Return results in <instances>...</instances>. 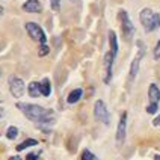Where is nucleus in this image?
Instances as JSON below:
<instances>
[{
  "mask_svg": "<svg viewBox=\"0 0 160 160\" xmlns=\"http://www.w3.org/2000/svg\"><path fill=\"white\" fill-rule=\"evenodd\" d=\"M17 109L23 112V115L27 119L38 122V124H53L54 113L50 109H44L38 104H30V103H17Z\"/></svg>",
  "mask_w": 160,
  "mask_h": 160,
  "instance_id": "1",
  "label": "nucleus"
},
{
  "mask_svg": "<svg viewBox=\"0 0 160 160\" xmlns=\"http://www.w3.org/2000/svg\"><path fill=\"white\" fill-rule=\"evenodd\" d=\"M139 20L147 32H154L157 27H160V14L152 12V9L150 8H145L141 11Z\"/></svg>",
  "mask_w": 160,
  "mask_h": 160,
  "instance_id": "2",
  "label": "nucleus"
},
{
  "mask_svg": "<svg viewBox=\"0 0 160 160\" xmlns=\"http://www.w3.org/2000/svg\"><path fill=\"white\" fill-rule=\"evenodd\" d=\"M26 30L33 41L39 42V44H45L47 42V36H45L44 30H42V27L39 26V24L29 21V23H26Z\"/></svg>",
  "mask_w": 160,
  "mask_h": 160,
  "instance_id": "3",
  "label": "nucleus"
},
{
  "mask_svg": "<svg viewBox=\"0 0 160 160\" xmlns=\"http://www.w3.org/2000/svg\"><path fill=\"white\" fill-rule=\"evenodd\" d=\"M119 20H121V27H122V36L127 41L132 39L134 35V26L128 17V14L125 11H119Z\"/></svg>",
  "mask_w": 160,
  "mask_h": 160,
  "instance_id": "4",
  "label": "nucleus"
},
{
  "mask_svg": "<svg viewBox=\"0 0 160 160\" xmlns=\"http://www.w3.org/2000/svg\"><path fill=\"white\" fill-rule=\"evenodd\" d=\"M94 116H95L97 121H100V122H103L106 125H109V122H110V115L107 112V107L103 100H97L95 101V104H94Z\"/></svg>",
  "mask_w": 160,
  "mask_h": 160,
  "instance_id": "5",
  "label": "nucleus"
},
{
  "mask_svg": "<svg viewBox=\"0 0 160 160\" xmlns=\"http://www.w3.org/2000/svg\"><path fill=\"white\" fill-rule=\"evenodd\" d=\"M9 91L12 94L14 98H21L26 92V86H24V82L23 79H20L17 76H12L9 79Z\"/></svg>",
  "mask_w": 160,
  "mask_h": 160,
  "instance_id": "6",
  "label": "nucleus"
},
{
  "mask_svg": "<svg viewBox=\"0 0 160 160\" xmlns=\"http://www.w3.org/2000/svg\"><path fill=\"white\" fill-rule=\"evenodd\" d=\"M125 130H127V112H124L121 115L119 122H118V128H116V142H118V145H121V143L124 142Z\"/></svg>",
  "mask_w": 160,
  "mask_h": 160,
  "instance_id": "7",
  "label": "nucleus"
},
{
  "mask_svg": "<svg viewBox=\"0 0 160 160\" xmlns=\"http://www.w3.org/2000/svg\"><path fill=\"white\" fill-rule=\"evenodd\" d=\"M139 47H141V50H139V53L136 54V58H134L133 62H132V67H130V80H133L138 76L139 65H141V61H142V58H143V48H142V42L141 41H139Z\"/></svg>",
  "mask_w": 160,
  "mask_h": 160,
  "instance_id": "8",
  "label": "nucleus"
},
{
  "mask_svg": "<svg viewBox=\"0 0 160 160\" xmlns=\"http://www.w3.org/2000/svg\"><path fill=\"white\" fill-rule=\"evenodd\" d=\"M113 59H115V56L110 53H106L104 56V68H106V76H104V82L106 83H110V80H112V67H113Z\"/></svg>",
  "mask_w": 160,
  "mask_h": 160,
  "instance_id": "9",
  "label": "nucleus"
},
{
  "mask_svg": "<svg viewBox=\"0 0 160 160\" xmlns=\"http://www.w3.org/2000/svg\"><path fill=\"white\" fill-rule=\"evenodd\" d=\"M23 11L26 12H32V14H38L42 11V6L39 3V0H27L23 3Z\"/></svg>",
  "mask_w": 160,
  "mask_h": 160,
  "instance_id": "10",
  "label": "nucleus"
},
{
  "mask_svg": "<svg viewBox=\"0 0 160 160\" xmlns=\"http://www.w3.org/2000/svg\"><path fill=\"white\" fill-rule=\"evenodd\" d=\"M148 98L151 103H159L160 100V89L156 83H151L150 88H148Z\"/></svg>",
  "mask_w": 160,
  "mask_h": 160,
  "instance_id": "11",
  "label": "nucleus"
},
{
  "mask_svg": "<svg viewBox=\"0 0 160 160\" xmlns=\"http://www.w3.org/2000/svg\"><path fill=\"white\" fill-rule=\"evenodd\" d=\"M83 95V89L82 88H76L72 89L71 92L68 94V97H67V101H68V104H76L77 101H79L80 98Z\"/></svg>",
  "mask_w": 160,
  "mask_h": 160,
  "instance_id": "12",
  "label": "nucleus"
},
{
  "mask_svg": "<svg viewBox=\"0 0 160 160\" xmlns=\"http://www.w3.org/2000/svg\"><path fill=\"white\" fill-rule=\"evenodd\" d=\"M27 92H29V95L32 98L39 97V95H41V83H38V82H30L29 86H27Z\"/></svg>",
  "mask_w": 160,
  "mask_h": 160,
  "instance_id": "13",
  "label": "nucleus"
},
{
  "mask_svg": "<svg viewBox=\"0 0 160 160\" xmlns=\"http://www.w3.org/2000/svg\"><path fill=\"white\" fill-rule=\"evenodd\" d=\"M109 45H110V53L116 56L118 54V39H116V33L113 30L109 32Z\"/></svg>",
  "mask_w": 160,
  "mask_h": 160,
  "instance_id": "14",
  "label": "nucleus"
},
{
  "mask_svg": "<svg viewBox=\"0 0 160 160\" xmlns=\"http://www.w3.org/2000/svg\"><path fill=\"white\" fill-rule=\"evenodd\" d=\"M50 94H52V85H50V80L42 79V82H41V95L48 97Z\"/></svg>",
  "mask_w": 160,
  "mask_h": 160,
  "instance_id": "15",
  "label": "nucleus"
},
{
  "mask_svg": "<svg viewBox=\"0 0 160 160\" xmlns=\"http://www.w3.org/2000/svg\"><path fill=\"white\" fill-rule=\"evenodd\" d=\"M35 145H38L36 139H26V141H23L21 143L17 145V151H23V150H26L29 147H35Z\"/></svg>",
  "mask_w": 160,
  "mask_h": 160,
  "instance_id": "16",
  "label": "nucleus"
},
{
  "mask_svg": "<svg viewBox=\"0 0 160 160\" xmlns=\"http://www.w3.org/2000/svg\"><path fill=\"white\" fill-rule=\"evenodd\" d=\"M17 136H18V128L17 127H14V125H11L8 130H6V138L11 139V141H14Z\"/></svg>",
  "mask_w": 160,
  "mask_h": 160,
  "instance_id": "17",
  "label": "nucleus"
},
{
  "mask_svg": "<svg viewBox=\"0 0 160 160\" xmlns=\"http://www.w3.org/2000/svg\"><path fill=\"white\" fill-rule=\"evenodd\" d=\"M48 52H50V48H48V45L47 44H41L39 45V48H38V56H47L48 54Z\"/></svg>",
  "mask_w": 160,
  "mask_h": 160,
  "instance_id": "18",
  "label": "nucleus"
},
{
  "mask_svg": "<svg viewBox=\"0 0 160 160\" xmlns=\"http://www.w3.org/2000/svg\"><path fill=\"white\" fill-rule=\"evenodd\" d=\"M82 160H97V159H95V156L89 150H85V151L82 152Z\"/></svg>",
  "mask_w": 160,
  "mask_h": 160,
  "instance_id": "19",
  "label": "nucleus"
},
{
  "mask_svg": "<svg viewBox=\"0 0 160 160\" xmlns=\"http://www.w3.org/2000/svg\"><path fill=\"white\" fill-rule=\"evenodd\" d=\"M147 112L152 115V113H156L157 112V103H150L148 106H147Z\"/></svg>",
  "mask_w": 160,
  "mask_h": 160,
  "instance_id": "20",
  "label": "nucleus"
},
{
  "mask_svg": "<svg viewBox=\"0 0 160 160\" xmlns=\"http://www.w3.org/2000/svg\"><path fill=\"white\" fill-rule=\"evenodd\" d=\"M50 3H52L53 11H58V9H59V5H61V0H50Z\"/></svg>",
  "mask_w": 160,
  "mask_h": 160,
  "instance_id": "21",
  "label": "nucleus"
},
{
  "mask_svg": "<svg viewBox=\"0 0 160 160\" xmlns=\"http://www.w3.org/2000/svg\"><path fill=\"white\" fill-rule=\"evenodd\" d=\"M36 159H38V156H36V154H33V152L27 154V157H26V160H36Z\"/></svg>",
  "mask_w": 160,
  "mask_h": 160,
  "instance_id": "22",
  "label": "nucleus"
},
{
  "mask_svg": "<svg viewBox=\"0 0 160 160\" xmlns=\"http://www.w3.org/2000/svg\"><path fill=\"white\" fill-rule=\"evenodd\" d=\"M152 124L156 125V127H160V115L157 116V118H156V119H154V121H152Z\"/></svg>",
  "mask_w": 160,
  "mask_h": 160,
  "instance_id": "23",
  "label": "nucleus"
},
{
  "mask_svg": "<svg viewBox=\"0 0 160 160\" xmlns=\"http://www.w3.org/2000/svg\"><path fill=\"white\" fill-rule=\"evenodd\" d=\"M9 160H21V157H18V156H12V157H9Z\"/></svg>",
  "mask_w": 160,
  "mask_h": 160,
  "instance_id": "24",
  "label": "nucleus"
},
{
  "mask_svg": "<svg viewBox=\"0 0 160 160\" xmlns=\"http://www.w3.org/2000/svg\"><path fill=\"white\" fill-rule=\"evenodd\" d=\"M3 14V6H0V15Z\"/></svg>",
  "mask_w": 160,
  "mask_h": 160,
  "instance_id": "25",
  "label": "nucleus"
},
{
  "mask_svg": "<svg viewBox=\"0 0 160 160\" xmlns=\"http://www.w3.org/2000/svg\"><path fill=\"white\" fill-rule=\"evenodd\" d=\"M154 160H160V154H159V156H156V157H154Z\"/></svg>",
  "mask_w": 160,
  "mask_h": 160,
  "instance_id": "26",
  "label": "nucleus"
}]
</instances>
